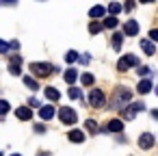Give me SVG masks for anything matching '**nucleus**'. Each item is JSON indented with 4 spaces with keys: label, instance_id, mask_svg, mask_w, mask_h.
<instances>
[{
    "label": "nucleus",
    "instance_id": "nucleus-2",
    "mask_svg": "<svg viewBox=\"0 0 158 156\" xmlns=\"http://www.w3.org/2000/svg\"><path fill=\"white\" fill-rule=\"evenodd\" d=\"M128 104H130V91H128V89H121V87H119V89L115 91V98H113V106H115V108H121V111H123V108H126Z\"/></svg>",
    "mask_w": 158,
    "mask_h": 156
},
{
    "label": "nucleus",
    "instance_id": "nucleus-18",
    "mask_svg": "<svg viewBox=\"0 0 158 156\" xmlns=\"http://www.w3.org/2000/svg\"><path fill=\"white\" fill-rule=\"evenodd\" d=\"M76 78H78V72H76V70H67V72H65V82H67V85L74 87Z\"/></svg>",
    "mask_w": 158,
    "mask_h": 156
},
{
    "label": "nucleus",
    "instance_id": "nucleus-19",
    "mask_svg": "<svg viewBox=\"0 0 158 156\" xmlns=\"http://www.w3.org/2000/svg\"><path fill=\"white\" fill-rule=\"evenodd\" d=\"M24 85L31 89V91H37L39 89V85H37V80L35 78H31V76H24Z\"/></svg>",
    "mask_w": 158,
    "mask_h": 156
},
{
    "label": "nucleus",
    "instance_id": "nucleus-29",
    "mask_svg": "<svg viewBox=\"0 0 158 156\" xmlns=\"http://www.w3.org/2000/svg\"><path fill=\"white\" fill-rule=\"evenodd\" d=\"M7 113H9V102L0 100V115H7Z\"/></svg>",
    "mask_w": 158,
    "mask_h": 156
},
{
    "label": "nucleus",
    "instance_id": "nucleus-32",
    "mask_svg": "<svg viewBox=\"0 0 158 156\" xmlns=\"http://www.w3.org/2000/svg\"><path fill=\"white\" fill-rule=\"evenodd\" d=\"M156 39H158V31L152 28V31H149V41H156Z\"/></svg>",
    "mask_w": 158,
    "mask_h": 156
},
{
    "label": "nucleus",
    "instance_id": "nucleus-17",
    "mask_svg": "<svg viewBox=\"0 0 158 156\" xmlns=\"http://www.w3.org/2000/svg\"><path fill=\"white\" fill-rule=\"evenodd\" d=\"M104 13H106V9H104V7H100V5H98V7H93V9H91V11H89V18H93V20H98V18H102V15H104Z\"/></svg>",
    "mask_w": 158,
    "mask_h": 156
},
{
    "label": "nucleus",
    "instance_id": "nucleus-25",
    "mask_svg": "<svg viewBox=\"0 0 158 156\" xmlns=\"http://www.w3.org/2000/svg\"><path fill=\"white\" fill-rule=\"evenodd\" d=\"M65 61H67V63H76V61H78V52L69 50V52L65 54Z\"/></svg>",
    "mask_w": 158,
    "mask_h": 156
},
{
    "label": "nucleus",
    "instance_id": "nucleus-31",
    "mask_svg": "<svg viewBox=\"0 0 158 156\" xmlns=\"http://www.w3.org/2000/svg\"><path fill=\"white\" fill-rule=\"evenodd\" d=\"M28 104H31L33 108H39V106H41V102H39L37 98H31V100H28ZM31 106H28V108H31Z\"/></svg>",
    "mask_w": 158,
    "mask_h": 156
},
{
    "label": "nucleus",
    "instance_id": "nucleus-5",
    "mask_svg": "<svg viewBox=\"0 0 158 156\" xmlns=\"http://www.w3.org/2000/svg\"><path fill=\"white\" fill-rule=\"evenodd\" d=\"M132 65L139 67V59H136L134 54H126V57H121V59L117 61V70H119V72H126V70L132 67Z\"/></svg>",
    "mask_w": 158,
    "mask_h": 156
},
{
    "label": "nucleus",
    "instance_id": "nucleus-28",
    "mask_svg": "<svg viewBox=\"0 0 158 156\" xmlns=\"http://www.w3.org/2000/svg\"><path fill=\"white\" fill-rule=\"evenodd\" d=\"M136 72H139V76H149V74H152V70H149L147 65H139Z\"/></svg>",
    "mask_w": 158,
    "mask_h": 156
},
{
    "label": "nucleus",
    "instance_id": "nucleus-9",
    "mask_svg": "<svg viewBox=\"0 0 158 156\" xmlns=\"http://www.w3.org/2000/svg\"><path fill=\"white\" fill-rule=\"evenodd\" d=\"M123 35H139V24L136 20H128L123 24Z\"/></svg>",
    "mask_w": 158,
    "mask_h": 156
},
{
    "label": "nucleus",
    "instance_id": "nucleus-33",
    "mask_svg": "<svg viewBox=\"0 0 158 156\" xmlns=\"http://www.w3.org/2000/svg\"><path fill=\"white\" fill-rule=\"evenodd\" d=\"M78 59H80V63H85V65L91 63V54H82V57H78Z\"/></svg>",
    "mask_w": 158,
    "mask_h": 156
},
{
    "label": "nucleus",
    "instance_id": "nucleus-1",
    "mask_svg": "<svg viewBox=\"0 0 158 156\" xmlns=\"http://www.w3.org/2000/svg\"><path fill=\"white\" fill-rule=\"evenodd\" d=\"M31 72H33L37 78H46V76L54 74L56 67H54L52 63H31Z\"/></svg>",
    "mask_w": 158,
    "mask_h": 156
},
{
    "label": "nucleus",
    "instance_id": "nucleus-21",
    "mask_svg": "<svg viewBox=\"0 0 158 156\" xmlns=\"http://www.w3.org/2000/svg\"><path fill=\"white\" fill-rule=\"evenodd\" d=\"M121 9H123V7H121L119 2H110V5H108V11H110V18H113V15H117V13H119Z\"/></svg>",
    "mask_w": 158,
    "mask_h": 156
},
{
    "label": "nucleus",
    "instance_id": "nucleus-15",
    "mask_svg": "<svg viewBox=\"0 0 158 156\" xmlns=\"http://www.w3.org/2000/svg\"><path fill=\"white\" fill-rule=\"evenodd\" d=\"M152 87H154V85H152V80H141V82L136 85V91H139V93H149V91H152Z\"/></svg>",
    "mask_w": 158,
    "mask_h": 156
},
{
    "label": "nucleus",
    "instance_id": "nucleus-6",
    "mask_svg": "<svg viewBox=\"0 0 158 156\" xmlns=\"http://www.w3.org/2000/svg\"><path fill=\"white\" fill-rule=\"evenodd\" d=\"M104 102H106V98H104V93H102L100 89H91V91H89V104H91V106L100 108Z\"/></svg>",
    "mask_w": 158,
    "mask_h": 156
},
{
    "label": "nucleus",
    "instance_id": "nucleus-38",
    "mask_svg": "<svg viewBox=\"0 0 158 156\" xmlns=\"http://www.w3.org/2000/svg\"><path fill=\"white\" fill-rule=\"evenodd\" d=\"M11 156H22V154H11Z\"/></svg>",
    "mask_w": 158,
    "mask_h": 156
},
{
    "label": "nucleus",
    "instance_id": "nucleus-10",
    "mask_svg": "<svg viewBox=\"0 0 158 156\" xmlns=\"http://www.w3.org/2000/svg\"><path fill=\"white\" fill-rule=\"evenodd\" d=\"M39 117H41V119H52V117H54V106H52V104L41 106V108H39Z\"/></svg>",
    "mask_w": 158,
    "mask_h": 156
},
{
    "label": "nucleus",
    "instance_id": "nucleus-4",
    "mask_svg": "<svg viewBox=\"0 0 158 156\" xmlns=\"http://www.w3.org/2000/svg\"><path fill=\"white\" fill-rule=\"evenodd\" d=\"M59 119H61L63 124H67V126H74V124L78 121V115H76V111H74V108L63 106V108L59 111Z\"/></svg>",
    "mask_w": 158,
    "mask_h": 156
},
{
    "label": "nucleus",
    "instance_id": "nucleus-36",
    "mask_svg": "<svg viewBox=\"0 0 158 156\" xmlns=\"http://www.w3.org/2000/svg\"><path fill=\"white\" fill-rule=\"evenodd\" d=\"M141 2H143V5H149V2H154V0H141Z\"/></svg>",
    "mask_w": 158,
    "mask_h": 156
},
{
    "label": "nucleus",
    "instance_id": "nucleus-12",
    "mask_svg": "<svg viewBox=\"0 0 158 156\" xmlns=\"http://www.w3.org/2000/svg\"><path fill=\"white\" fill-rule=\"evenodd\" d=\"M106 130H108V132H121V130H123V121H121V119H110V121L106 124Z\"/></svg>",
    "mask_w": 158,
    "mask_h": 156
},
{
    "label": "nucleus",
    "instance_id": "nucleus-16",
    "mask_svg": "<svg viewBox=\"0 0 158 156\" xmlns=\"http://www.w3.org/2000/svg\"><path fill=\"white\" fill-rule=\"evenodd\" d=\"M46 98H48V100H52V102H56V100L61 98V93H59V89H56V87H46Z\"/></svg>",
    "mask_w": 158,
    "mask_h": 156
},
{
    "label": "nucleus",
    "instance_id": "nucleus-22",
    "mask_svg": "<svg viewBox=\"0 0 158 156\" xmlns=\"http://www.w3.org/2000/svg\"><path fill=\"white\" fill-rule=\"evenodd\" d=\"M93 80H95V78H93V76H91V74H89V72H87V74H82V76H80V82H82V85H85V87H89V85H93Z\"/></svg>",
    "mask_w": 158,
    "mask_h": 156
},
{
    "label": "nucleus",
    "instance_id": "nucleus-13",
    "mask_svg": "<svg viewBox=\"0 0 158 156\" xmlns=\"http://www.w3.org/2000/svg\"><path fill=\"white\" fill-rule=\"evenodd\" d=\"M67 139H69L72 143H82V141H85V132H82V130H69Z\"/></svg>",
    "mask_w": 158,
    "mask_h": 156
},
{
    "label": "nucleus",
    "instance_id": "nucleus-37",
    "mask_svg": "<svg viewBox=\"0 0 158 156\" xmlns=\"http://www.w3.org/2000/svg\"><path fill=\"white\" fill-rule=\"evenodd\" d=\"M39 156H50V154H46V152H41V154H39Z\"/></svg>",
    "mask_w": 158,
    "mask_h": 156
},
{
    "label": "nucleus",
    "instance_id": "nucleus-26",
    "mask_svg": "<svg viewBox=\"0 0 158 156\" xmlns=\"http://www.w3.org/2000/svg\"><path fill=\"white\" fill-rule=\"evenodd\" d=\"M85 128H87L89 132H98V124H95L93 119H87V121H85Z\"/></svg>",
    "mask_w": 158,
    "mask_h": 156
},
{
    "label": "nucleus",
    "instance_id": "nucleus-30",
    "mask_svg": "<svg viewBox=\"0 0 158 156\" xmlns=\"http://www.w3.org/2000/svg\"><path fill=\"white\" fill-rule=\"evenodd\" d=\"M9 50H11V48H9V44H7V41H2V39H0V52H2V54H7Z\"/></svg>",
    "mask_w": 158,
    "mask_h": 156
},
{
    "label": "nucleus",
    "instance_id": "nucleus-8",
    "mask_svg": "<svg viewBox=\"0 0 158 156\" xmlns=\"http://www.w3.org/2000/svg\"><path fill=\"white\" fill-rule=\"evenodd\" d=\"M139 147L141 150H152L154 147V134L152 132H143L141 139H139Z\"/></svg>",
    "mask_w": 158,
    "mask_h": 156
},
{
    "label": "nucleus",
    "instance_id": "nucleus-7",
    "mask_svg": "<svg viewBox=\"0 0 158 156\" xmlns=\"http://www.w3.org/2000/svg\"><path fill=\"white\" fill-rule=\"evenodd\" d=\"M9 72H11L13 76H20V72H22V57H20V54H13V57H11Z\"/></svg>",
    "mask_w": 158,
    "mask_h": 156
},
{
    "label": "nucleus",
    "instance_id": "nucleus-3",
    "mask_svg": "<svg viewBox=\"0 0 158 156\" xmlns=\"http://www.w3.org/2000/svg\"><path fill=\"white\" fill-rule=\"evenodd\" d=\"M143 111H145V104H143V102H130V104L123 108V119L130 121V119H134V117H136L139 113H143Z\"/></svg>",
    "mask_w": 158,
    "mask_h": 156
},
{
    "label": "nucleus",
    "instance_id": "nucleus-24",
    "mask_svg": "<svg viewBox=\"0 0 158 156\" xmlns=\"http://www.w3.org/2000/svg\"><path fill=\"white\" fill-rule=\"evenodd\" d=\"M100 31H102V24H98V22H91V24H89V33H91V35H98Z\"/></svg>",
    "mask_w": 158,
    "mask_h": 156
},
{
    "label": "nucleus",
    "instance_id": "nucleus-35",
    "mask_svg": "<svg viewBox=\"0 0 158 156\" xmlns=\"http://www.w3.org/2000/svg\"><path fill=\"white\" fill-rule=\"evenodd\" d=\"M0 2H5V5H15L18 0H0Z\"/></svg>",
    "mask_w": 158,
    "mask_h": 156
},
{
    "label": "nucleus",
    "instance_id": "nucleus-11",
    "mask_svg": "<svg viewBox=\"0 0 158 156\" xmlns=\"http://www.w3.org/2000/svg\"><path fill=\"white\" fill-rule=\"evenodd\" d=\"M15 117H18V119H24V121H28V119L33 117V111H31L28 106H20V108L15 111Z\"/></svg>",
    "mask_w": 158,
    "mask_h": 156
},
{
    "label": "nucleus",
    "instance_id": "nucleus-14",
    "mask_svg": "<svg viewBox=\"0 0 158 156\" xmlns=\"http://www.w3.org/2000/svg\"><path fill=\"white\" fill-rule=\"evenodd\" d=\"M141 48H143V52H145L147 57H152V54L156 52V48H154V44H152V41H147V39H141Z\"/></svg>",
    "mask_w": 158,
    "mask_h": 156
},
{
    "label": "nucleus",
    "instance_id": "nucleus-27",
    "mask_svg": "<svg viewBox=\"0 0 158 156\" xmlns=\"http://www.w3.org/2000/svg\"><path fill=\"white\" fill-rule=\"evenodd\" d=\"M121 39H123V35H115L113 37V48L115 50H121Z\"/></svg>",
    "mask_w": 158,
    "mask_h": 156
},
{
    "label": "nucleus",
    "instance_id": "nucleus-34",
    "mask_svg": "<svg viewBox=\"0 0 158 156\" xmlns=\"http://www.w3.org/2000/svg\"><path fill=\"white\" fill-rule=\"evenodd\" d=\"M134 9V0H128V2H126V11H132Z\"/></svg>",
    "mask_w": 158,
    "mask_h": 156
},
{
    "label": "nucleus",
    "instance_id": "nucleus-20",
    "mask_svg": "<svg viewBox=\"0 0 158 156\" xmlns=\"http://www.w3.org/2000/svg\"><path fill=\"white\" fill-rule=\"evenodd\" d=\"M67 95H69L72 100H80V98H82V91H80L78 87H69V89H67Z\"/></svg>",
    "mask_w": 158,
    "mask_h": 156
},
{
    "label": "nucleus",
    "instance_id": "nucleus-23",
    "mask_svg": "<svg viewBox=\"0 0 158 156\" xmlns=\"http://www.w3.org/2000/svg\"><path fill=\"white\" fill-rule=\"evenodd\" d=\"M117 24H119V22H117V18H106L102 26H106V28H115Z\"/></svg>",
    "mask_w": 158,
    "mask_h": 156
}]
</instances>
